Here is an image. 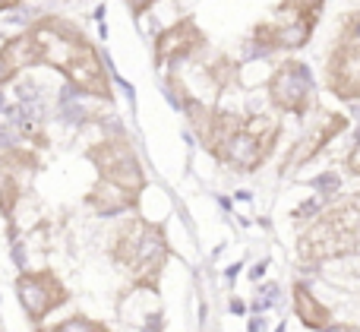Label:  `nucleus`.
I'll list each match as a JSON object with an SVG mask.
<instances>
[{
    "label": "nucleus",
    "mask_w": 360,
    "mask_h": 332,
    "mask_svg": "<svg viewBox=\"0 0 360 332\" xmlns=\"http://www.w3.org/2000/svg\"><path fill=\"white\" fill-rule=\"evenodd\" d=\"M360 247V196H342L329 203L323 215L300 234V260L307 263H326L357 253Z\"/></svg>",
    "instance_id": "1"
},
{
    "label": "nucleus",
    "mask_w": 360,
    "mask_h": 332,
    "mask_svg": "<svg viewBox=\"0 0 360 332\" xmlns=\"http://www.w3.org/2000/svg\"><path fill=\"white\" fill-rule=\"evenodd\" d=\"M111 257H114V263H120L130 272L133 285H139V288H155L158 276H162V269H165V260H168L165 228L133 215V219L124 222V225L117 228V234H114Z\"/></svg>",
    "instance_id": "2"
},
{
    "label": "nucleus",
    "mask_w": 360,
    "mask_h": 332,
    "mask_svg": "<svg viewBox=\"0 0 360 332\" xmlns=\"http://www.w3.org/2000/svg\"><path fill=\"white\" fill-rule=\"evenodd\" d=\"M266 92H269V101H272L275 111L281 114H297L304 117L310 111V101H313V73L304 60H281L275 67V73L269 76L266 82Z\"/></svg>",
    "instance_id": "3"
},
{
    "label": "nucleus",
    "mask_w": 360,
    "mask_h": 332,
    "mask_svg": "<svg viewBox=\"0 0 360 332\" xmlns=\"http://www.w3.org/2000/svg\"><path fill=\"white\" fill-rule=\"evenodd\" d=\"M70 79V86L82 95H92V98H111V79H108L105 60H101L98 48H95L89 38H82L76 44V51L70 54V60L60 70Z\"/></svg>",
    "instance_id": "4"
},
{
    "label": "nucleus",
    "mask_w": 360,
    "mask_h": 332,
    "mask_svg": "<svg viewBox=\"0 0 360 332\" xmlns=\"http://www.w3.org/2000/svg\"><path fill=\"white\" fill-rule=\"evenodd\" d=\"M16 295H19V304H22L25 317H29L32 323H41L54 307L67 304V288H63L60 279L48 269L19 276L16 279Z\"/></svg>",
    "instance_id": "5"
},
{
    "label": "nucleus",
    "mask_w": 360,
    "mask_h": 332,
    "mask_svg": "<svg viewBox=\"0 0 360 332\" xmlns=\"http://www.w3.org/2000/svg\"><path fill=\"white\" fill-rule=\"evenodd\" d=\"M205 35L199 32V25L190 16L174 23L171 29L158 32L155 38V60L158 63H177V60H190L202 51Z\"/></svg>",
    "instance_id": "6"
},
{
    "label": "nucleus",
    "mask_w": 360,
    "mask_h": 332,
    "mask_svg": "<svg viewBox=\"0 0 360 332\" xmlns=\"http://www.w3.org/2000/svg\"><path fill=\"white\" fill-rule=\"evenodd\" d=\"M212 155L218 158V162H224L228 168H234V171H240V174H250V171H256L262 162H266L272 152L266 149V146L259 143V139L253 136V133H247L240 127V130L234 133V136H228L221 146H218Z\"/></svg>",
    "instance_id": "7"
},
{
    "label": "nucleus",
    "mask_w": 360,
    "mask_h": 332,
    "mask_svg": "<svg viewBox=\"0 0 360 332\" xmlns=\"http://www.w3.org/2000/svg\"><path fill=\"white\" fill-rule=\"evenodd\" d=\"M348 127V117L345 114H326L323 120H319V127L310 133V136H304L297 146L291 149V155H288V165H285V171L288 168H297V165H304V162H310L313 155H319V152L329 146V139H335L338 133Z\"/></svg>",
    "instance_id": "8"
},
{
    "label": "nucleus",
    "mask_w": 360,
    "mask_h": 332,
    "mask_svg": "<svg viewBox=\"0 0 360 332\" xmlns=\"http://www.w3.org/2000/svg\"><path fill=\"white\" fill-rule=\"evenodd\" d=\"M86 206H92L98 215H120V212L136 209L139 200L130 193V190H124L114 181H105V177H101V181L86 193Z\"/></svg>",
    "instance_id": "9"
},
{
    "label": "nucleus",
    "mask_w": 360,
    "mask_h": 332,
    "mask_svg": "<svg viewBox=\"0 0 360 332\" xmlns=\"http://www.w3.org/2000/svg\"><path fill=\"white\" fill-rule=\"evenodd\" d=\"M294 310H297L300 323H304L307 329H316V332H326L332 326V314L329 307H323V304L316 301V295H313L307 285H294Z\"/></svg>",
    "instance_id": "10"
},
{
    "label": "nucleus",
    "mask_w": 360,
    "mask_h": 332,
    "mask_svg": "<svg viewBox=\"0 0 360 332\" xmlns=\"http://www.w3.org/2000/svg\"><path fill=\"white\" fill-rule=\"evenodd\" d=\"M38 332H111V329H108L105 323L92 320V317L76 314V317H70V320H63V323H54V326H41Z\"/></svg>",
    "instance_id": "11"
},
{
    "label": "nucleus",
    "mask_w": 360,
    "mask_h": 332,
    "mask_svg": "<svg viewBox=\"0 0 360 332\" xmlns=\"http://www.w3.org/2000/svg\"><path fill=\"white\" fill-rule=\"evenodd\" d=\"M16 76H19L16 63H13L10 57L4 54V48H0V89H4V86H6V82H10V79H16Z\"/></svg>",
    "instance_id": "12"
},
{
    "label": "nucleus",
    "mask_w": 360,
    "mask_h": 332,
    "mask_svg": "<svg viewBox=\"0 0 360 332\" xmlns=\"http://www.w3.org/2000/svg\"><path fill=\"white\" fill-rule=\"evenodd\" d=\"M155 4H158V0H127V6H130L133 16H143V13H149Z\"/></svg>",
    "instance_id": "13"
},
{
    "label": "nucleus",
    "mask_w": 360,
    "mask_h": 332,
    "mask_svg": "<svg viewBox=\"0 0 360 332\" xmlns=\"http://www.w3.org/2000/svg\"><path fill=\"white\" fill-rule=\"evenodd\" d=\"M10 6H19V0H0V10H10Z\"/></svg>",
    "instance_id": "14"
}]
</instances>
